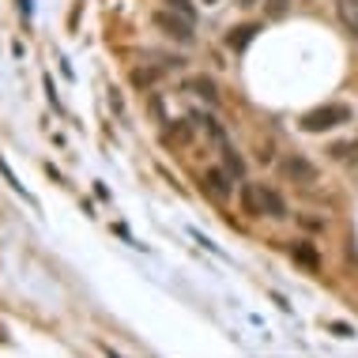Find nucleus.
<instances>
[{
	"mask_svg": "<svg viewBox=\"0 0 358 358\" xmlns=\"http://www.w3.org/2000/svg\"><path fill=\"white\" fill-rule=\"evenodd\" d=\"M241 211L253 215V219H264V215L268 219H287L290 215L283 196L268 185H257V181H245V185H241Z\"/></svg>",
	"mask_w": 358,
	"mask_h": 358,
	"instance_id": "nucleus-1",
	"label": "nucleus"
},
{
	"mask_svg": "<svg viewBox=\"0 0 358 358\" xmlns=\"http://www.w3.org/2000/svg\"><path fill=\"white\" fill-rule=\"evenodd\" d=\"M151 23H155V31H162L170 42H181V45L192 42V19L173 12V8H159V12L151 15Z\"/></svg>",
	"mask_w": 358,
	"mask_h": 358,
	"instance_id": "nucleus-2",
	"label": "nucleus"
},
{
	"mask_svg": "<svg viewBox=\"0 0 358 358\" xmlns=\"http://www.w3.org/2000/svg\"><path fill=\"white\" fill-rule=\"evenodd\" d=\"M347 121H351V110L340 106V102H332V106H317V110H309L302 117V129L306 132H328V129L347 124Z\"/></svg>",
	"mask_w": 358,
	"mask_h": 358,
	"instance_id": "nucleus-3",
	"label": "nucleus"
},
{
	"mask_svg": "<svg viewBox=\"0 0 358 358\" xmlns=\"http://www.w3.org/2000/svg\"><path fill=\"white\" fill-rule=\"evenodd\" d=\"M279 170H283V178H287V181H294V185H302V189L317 185V166L306 159V155H287Z\"/></svg>",
	"mask_w": 358,
	"mask_h": 358,
	"instance_id": "nucleus-4",
	"label": "nucleus"
},
{
	"mask_svg": "<svg viewBox=\"0 0 358 358\" xmlns=\"http://www.w3.org/2000/svg\"><path fill=\"white\" fill-rule=\"evenodd\" d=\"M204 189L215 200H230V192H234V185H230V178L222 170H204Z\"/></svg>",
	"mask_w": 358,
	"mask_h": 358,
	"instance_id": "nucleus-5",
	"label": "nucleus"
},
{
	"mask_svg": "<svg viewBox=\"0 0 358 358\" xmlns=\"http://www.w3.org/2000/svg\"><path fill=\"white\" fill-rule=\"evenodd\" d=\"M336 15H340L343 31L358 42V0H336Z\"/></svg>",
	"mask_w": 358,
	"mask_h": 358,
	"instance_id": "nucleus-6",
	"label": "nucleus"
},
{
	"mask_svg": "<svg viewBox=\"0 0 358 358\" xmlns=\"http://www.w3.org/2000/svg\"><path fill=\"white\" fill-rule=\"evenodd\" d=\"M290 257H294L298 264H306L309 272H317V268H321V253H317L309 241H290Z\"/></svg>",
	"mask_w": 358,
	"mask_h": 358,
	"instance_id": "nucleus-7",
	"label": "nucleus"
},
{
	"mask_svg": "<svg viewBox=\"0 0 358 358\" xmlns=\"http://www.w3.org/2000/svg\"><path fill=\"white\" fill-rule=\"evenodd\" d=\"M185 87L192 94H200L204 102H219V87H215V80H208V76H192Z\"/></svg>",
	"mask_w": 358,
	"mask_h": 358,
	"instance_id": "nucleus-8",
	"label": "nucleus"
},
{
	"mask_svg": "<svg viewBox=\"0 0 358 358\" xmlns=\"http://www.w3.org/2000/svg\"><path fill=\"white\" fill-rule=\"evenodd\" d=\"M257 31H260L257 23H245V27H238V31H230V45H234V50H245V45L253 42Z\"/></svg>",
	"mask_w": 358,
	"mask_h": 358,
	"instance_id": "nucleus-9",
	"label": "nucleus"
},
{
	"mask_svg": "<svg viewBox=\"0 0 358 358\" xmlns=\"http://www.w3.org/2000/svg\"><path fill=\"white\" fill-rule=\"evenodd\" d=\"M222 148V162H227V173H234V178H241V173H245V162L238 159V151L230 148V143H219Z\"/></svg>",
	"mask_w": 358,
	"mask_h": 358,
	"instance_id": "nucleus-10",
	"label": "nucleus"
},
{
	"mask_svg": "<svg viewBox=\"0 0 358 358\" xmlns=\"http://www.w3.org/2000/svg\"><path fill=\"white\" fill-rule=\"evenodd\" d=\"M290 12V0H264V15L268 19H283Z\"/></svg>",
	"mask_w": 358,
	"mask_h": 358,
	"instance_id": "nucleus-11",
	"label": "nucleus"
},
{
	"mask_svg": "<svg viewBox=\"0 0 358 358\" xmlns=\"http://www.w3.org/2000/svg\"><path fill=\"white\" fill-rule=\"evenodd\" d=\"M332 155L336 159H351V155H358V143H336Z\"/></svg>",
	"mask_w": 358,
	"mask_h": 358,
	"instance_id": "nucleus-12",
	"label": "nucleus"
},
{
	"mask_svg": "<svg viewBox=\"0 0 358 358\" xmlns=\"http://www.w3.org/2000/svg\"><path fill=\"white\" fill-rule=\"evenodd\" d=\"M162 4H166V8H173V12H181V15H189V19H192V4H189V0H162Z\"/></svg>",
	"mask_w": 358,
	"mask_h": 358,
	"instance_id": "nucleus-13",
	"label": "nucleus"
},
{
	"mask_svg": "<svg viewBox=\"0 0 358 358\" xmlns=\"http://www.w3.org/2000/svg\"><path fill=\"white\" fill-rule=\"evenodd\" d=\"M238 4H241V8H253V4H257V0H238Z\"/></svg>",
	"mask_w": 358,
	"mask_h": 358,
	"instance_id": "nucleus-14",
	"label": "nucleus"
},
{
	"mask_svg": "<svg viewBox=\"0 0 358 358\" xmlns=\"http://www.w3.org/2000/svg\"><path fill=\"white\" fill-rule=\"evenodd\" d=\"M204 4H208V8H211V4H219V0H204Z\"/></svg>",
	"mask_w": 358,
	"mask_h": 358,
	"instance_id": "nucleus-15",
	"label": "nucleus"
}]
</instances>
